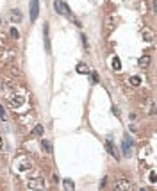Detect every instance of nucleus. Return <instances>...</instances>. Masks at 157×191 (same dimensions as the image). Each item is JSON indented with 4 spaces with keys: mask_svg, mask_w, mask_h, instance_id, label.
Wrapping results in <instances>:
<instances>
[{
    "mask_svg": "<svg viewBox=\"0 0 157 191\" xmlns=\"http://www.w3.org/2000/svg\"><path fill=\"white\" fill-rule=\"evenodd\" d=\"M54 9H55V13H59V14L72 16V11L68 9V6H66L63 0H55V2H54Z\"/></svg>",
    "mask_w": 157,
    "mask_h": 191,
    "instance_id": "f257e3e1",
    "label": "nucleus"
},
{
    "mask_svg": "<svg viewBox=\"0 0 157 191\" xmlns=\"http://www.w3.org/2000/svg\"><path fill=\"white\" fill-rule=\"evenodd\" d=\"M23 102H25V98L21 97V95H14V97H11L9 105H11V109H18V107L23 105Z\"/></svg>",
    "mask_w": 157,
    "mask_h": 191,
    "instance_id": "f03ea898",
    "label": "nucleus"
},
{
    "mask_svg": "<svg viewBox=\"0 0 157 191\" xmlns=\"http://www.w3.org/2000/svg\"><path fill=\"white\" fill-rule=\"evenodd\" d=\"M39 14V0H31V20L36 22Z\"/></svg>",
    "mask_w": 157,
    "mask_h": 191,
    "instance_id": "7ed1b4c3",
    "label": "nucleus"
},
{
    "mask_svg": "<svg viewBox=\"0 0 157 191\" xmlns=\"http://www.w3.org/2000/svg\"><path fill=\"white\" fill-rule=\"evenodd\" d=\"M114 27H116V16H113V14L105 16V20H104V29H105V31H113Z\"/></svg>",
    "mask_w": 157,
    "mask_h": 191,
    "instance_id": "20e7f679",
    "label": "nucleus"
},
{
    "mask_svg": "<svg viewBox=\"0 0 157 191\" xmlns=\"http://www.w3.org/2000/svg\"><path fill=\"white\" fill-rule=\"evenodd\" d=\"M43 186H45V180L41 177H36V179H32V180L27 182V187L29 189H41Z\"/></svg>",
    "mask_w": 157,
    "mask_h": 191,
    "instance_id": "39448f33",
    "label": "nucleus"
},
{
    "mask_svg": "<svg viewBox=\"0 0 157 191\" xmlns=\"http://www.w3.org/2000/svg\"><path fill=\"white\" fill-rule=\"evenodd\" d=\"M105 148H107V152H109L111 155H113V157H114L116 161L120 159V152H118V148H116V146L113 145V141H111V138H109V141L105 143Z\"/></svg>",
    "mask_w": 157,
    "mask_h": 191,
    "instance_id": "423d86ee",
    "label": "nucleus"
},
{
    "mask_svg": "<svg viewBox=\"0 0 157 191\" xmlns=\"http://www.w3.org/2000/svg\"><path fill=\"white\" fill-rule=\"evenodd\" d=\"M9 20H11V22L20 23L21 20H23V14H21V11H20V9H11V11H9Z\"/></svg>",
    "mask_w": 157,
    "mask_h": 191,
    "instance_id": "0eeeda50",
    "label": "nucleus"
},
{
    "mask_svg": "<svg viewBox=\"0 0 157 191\" xmlns=\"http://www.w3.org/2000/svg\"><path fill=\"white\" fill-rule=\"evenodd\" d=\"M141 36H143V39L146 41V43H152V41L155 39V34H153V31H152L150 27H145V29L141 31Z\"/></svg>",
    "mask_w": 157,
    "mask_h": 191,
    "instance_id": "6e6552de",
    "label": "nucleus"
},
{
    "mask_svg": "<svg viewBox=\"0 0 157 191\" xmlns=\"http://www.w3.org/2000/svg\"><path fill=\"white\" fill-rule=\"evenodd\" d=\"M114 187H116V189H123V191H127V189H132V186H130V180H127V179H118V180L114 182Z\"/></svg>",
    "mask_w": 157,
    "mask_h": 191,
    "instance_id": "1a4fd4ad",
    "label": "nucleus"
},
{
    "mask_svg": "<svg viewBox=\"0 0 157 191\" xmlns=\"http://www.w3.org/2000/svg\"><path fill=\"white\" fill-rule=\"evenodd\" d=\"M130 138L129 136H125V139H123V143H121V148H123V155L125 157H130V154H132V148H130Z\"/></svg>",
    "mask_w": 157,
    "mask_h": 191,
    "instance_id": "9d476101",
    "label": "nucleus"
},
{
    "mask_svg": "<svg viewBox=\"0 0 157 191\" xmlns=\"http://www.w3.org/2000/svg\"><path fill=\"white\" fill-rule=\"evenodd\" d=\"M43 38H45V48H47V52H50V39H48V25L45 23V27H43Z\"/></svg>",
    "mask_w": 157,
    "mask_h": 191,
    "instance_id": "9b49d317",
    "label": "nucleus"
},
{
    "mask_svg": "<svg viewBox=\"0 0 157 191\" xmlns=\"http://www.w3.org/2000/svg\"><path fill=\"white\" fill-rule=\"evenodd\" d=\"M150 55H143V57H139V61H138V65L141 66V68H148L150 66Z\"/></svg>",
    "mask_w": 157,
    "mask_h": 191,
    "instance_id": "f8f14e48",
    "label": "nucleus"
},
{
    "mask_svg": "<svg viewBox=\"0 0 157 191\" xmlns=\"http://www.w3.org/2000/svg\"><path fill=\"white\" fill-rule=\"evenodd\" d=\"M31 166H32V164H31L29 161H23V163L18 164V170H20V172H25V170H31Z\"/></svg>",
    "mask_w": 157,
    "mask_h": 191,
    "instance_id": "ddd939ff",
    "label": "nucleus"
},
{
    "mask_svg": "<svg viewBox=\"0 0 157 191\" xmlns=\"http://www.w3.org/2000/svg\"><path fill=\"white\" fill-rule=\"evenodd\" d=\"M41 146H43V150L47 152V154H52V146H50V143H48L47 139H43V141H41Z\"/></svg>",
    "mask_w": 157,
    "mask_h": 191,
    "instance_id": "4468645a",
    "label": "nucleus"
},
{
    "mask_svg": "<svg viewBox=\"0 0 157 191\" xmlns=\"http://www.w3.org/2000/svg\"><path fill=\"white\" fill-rule=\"evenodd\" d=\"M63 184H64V189H68V191H72V189L75 187V184H73V180H72V179H64V182H63Z\"/></svg>",
    "mask_w": 157,
    "mask_h": 191,
    "instance_id": "2eb2a0df",
    "label": "nucleus"
},
{
    "mask_svg": "<svg viewBox=\"0 0 157 191\" xmlns=\"http://www.w3.org/2000/svg\"><path fill=\"white\" fill-rule=\"evenodd\" d=\"M130 84L132 86H141V77H138V75H134V77H130Z\"/></svg>",
    "mask_w": 157,
    "mask_h": 191,
    "instance_id": "dca6fc26",
    "label": "nucleus"
},
{
    "mask_svg": "<svg viewBox=\"0 0 157 191\" xmlns=\"http://www.w3.org/2000/svg\"><path fill=\"white\" fill-rule=\"evenodd\" d=\"M77 72L79 73H87V65H86V62H79V65H77Z\"/></svg>",
    "mask_w": 157,
    "mask_h": 191,
    "instance_id": "f3484780",
    "label": "nucleus"
},
{
    "mask_svg": "<svg viewBox=\"0 0 157 191\" xmlns=\"http://www.w3.org/2000/svg\"><path fill=\"white\" fill-rule=\"evenodd\" d=\"M113 70H121V62H120V59L118 57H113Z\"/></svg>",
    "mask_w": 157,
    "mask_h": 191,
    "instance_id": "a211bd4d",
    "label": "nucleus"
},
{
    "mask_svg": "<svg viewBox=\"0 0 157 191\" xmlns=\"http://www.w3.org/2000/svg\"><path fill=\"white\" fill-rule=\"evenodd\" d=\"M9 32H11V38H13V39H18V38H20V31H18L16 27H13Z\"/></svg>",
    "mask_w": 157,
    "mask_h": 191,
    "instance_id": "6ab92c4d",
    "label": "nucleus"
},
{
    "mask_svg": "<svg viewBox=\"0 0 157 191\" xmlns=\"http://www.w3.org/2000/svg\"><path fill=\"white\" fill-rule=\"evenodd\" d=\"M43 134V125H36L34 127V136H41Z\"/></svg>",
    "mask_w": 157,
    "mask_h": 191,
    "instance_id": "aec40b11",
    "label": "nucleus"
},
{
    "mask_svg": "<svg viewBox=\"0 0 157 191\" xmlns=\"http://www.w3.org/2000/svg\"><path fill=\"white\" fill-rule=\"evenodd\" d=\"M91 80L93 82H98V73L97 72H91Z\"/></svg>",
    "mask_w": 157,
    "mask_h": 191,
    "instance_id": "412c9836",
    "label": "nucleus"
},
{
    "mask_svg": "<svg viewBox=\"0 0 157 191\" xmlns=\"http://www.w3.org/2000/svg\"><path fill=\"white\" fill-rule=\"evenodd\" d=\"M150 180H152L153 184L157 182V175H155V172H152V173H150Z\"/></svg>",
    "mask_w": 157,
    "mask_h": 191,
    "instance_id": "4be33fe9",
    "label": "nucleus"
},
{
    "mask_svg": "<svg viewBox=\"0 0 157 191\" xmlns=\"http://www.w3.org/2000/svg\"><path fill=\"white\" fill-rule=\"evenodd\" d=\"M155 113V102H150V114Z\"/></svg>",
    "mask_w": 157,
    "mask_h": 191,
    "instance_id": "5701e85b",
    "label": "nucleus"
},
{
    "mask_svg": "<svg viewBox=\"0 0 157 191\" xmlns=\"http://www.w3.org/2000/svg\"><path fill=\"white\" fill-rule=\"evenodd\" d=\"M0 118H2V120H6V111H4V107H2V105H0Z\"/></svg>",
    "mask_w": 157,
    "mask_h": 191,
    "instance_id": "b1692460",
    "label": "nucleus"
},
{
    "mask_svg": "<svg viewBox=\"0 0 157 191\" xmlns=\"http://www.w3.org/2000/svg\"><path fill=\"white\" fill-rule=\"evenodd\" d=\"M113 113H114V114H116V116H120V109H118V107H116V105H114V107H113Z\"/></svg>",
    "mask_w": 157,
    "mask_h": 191,
    "instance_id": "393cba45",
    "label": "nucleus"
},
{
    "mask_svg": "<svg viewBox=\"0 0 157 191\" xmlns=\"http://www.w3.org/2000/svg\"><path fill=\"white\" fill-rule=\"evenodd\" d=\"M4 39H6V36H4V32H0V43H4Z\"/></svg>",
    "mask_w": 157,
    "mask_h": 191,
    "instance_id": "a878e982",
    "label": "nucleus"
},
{
    "mask_svg": "<svg viewBox=\"0 0 157 191\" xmlns=\"http://www.w3.org/2000/svg\"><path fill=\"white\" fill-rule=\"evenodd\" d=\"M2 146H4V141H2V136H0V150H2Z\"/></svg>",
    "mask_w": 157,
    "mask_h": 191,
    "instance_id": "bb28decb",
    "label": "nucleus"
},
{
    "mask_svg": "<svg viewBox=\"0 0 157 191\" xmlns=\"http://www.w3.org/2000/svg\"><path fill=\"white\" fill-rule=\"evenodd\" d=\"M0 23H2V18H0Z\"/></svg>",
    "mask_w": 157,
    "mask_h": 191,
    "instance_id": "cd10ccee",
    "label": "nucleus"
}]
</instances>
